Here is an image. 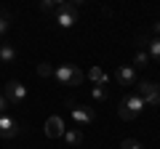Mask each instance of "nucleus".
Listing matches in <instances>:
<instances>
[{
	"instance_id": "7",
	"label": "nucleus",
	"mask_w": 160,
	"mask_h": 149,
	"mask_svg": "<svg viewBox=\"0 0 160 149\" xmlns=\"http://www.w3.org/2000/svg\"><path fill=\"white\" fill-rule=\"evenodd\" d=\"M64 131H67V128H64V120L59 115H53V117H48V120H46V136L48 138H62Z\"/></svg>"
},
{
	"instance_id": "1",
	"label": "nucleus",
	"mask_w": 160,
	"mask_h": 149,
	"mask_svg": "<svg viewBox=\"0 0 160 149\" xmlns=\"http://www.w3.org/2000/svg\"><path fill=\"white\" fill-rule=\"evenodd\" d=\"M53 77H56L59 85H80L86 74H83L80 67H75V64H59L53 69Z\"/></svg>"
},
{
	"instance_id": "16",
	"label": "nucleus",
	"mask_w": 160,
	"mask_h": 149,
	"mask_svg": "<svg viewBox=\"0 0 160 149\" xmlns=\"http://www.w3.org/2000/svg\"><path fill=\"white\" fill-rule=\"evenodd\" d=\"M56 8H59V3H53V0H43L40 3V11L43 13H56Z\"/></svg>"
},
{
	"instance_id": "2",
	"label": "nucleus",
	"mask_w": 160,
	"mask_h": 149,
	"mask_svg": "<svg viewBox=\"0 0 160 149\" xmlns=\"http://www.w3.org/2000/svg\"><path fill=\"white\" fill-rule=\"evenodd\" d=\"M78 8H80V3L78 0H69V3H59V8H56V24L59 27H72L75 22H78Z\"/></svg>"
},
{
	"instance_id": "3",
	"label": "nucleus",
	"mask_w": 160,
	"mask_h": 149,
	"mask_svg": "<svg viewBox=\"0 0 160 149\" xmlns=\"http://www.w3.org/2000/svg\"><path fill=\"white\" fill-rule=\"evenodd\" d=\"M136 96L144 101V107H158L160 104V85L149 83V80H142L136 85Z\"/></svg>"
},
{
	"instance_id": "17",
	"label": "nucleus",
	"mask_w": 160,
	"mask_h": 149,
	"mask_svg": "<svg viewBox=\"0 0 160 149\" xmlns=\"http://www.w3.org/2000/svg\"><path fill=\"white\" fill-rule=\"evenodd\" d=\"M6 32H8V13L0 11V40L6 37Z\"/></svg>"
},
{
	"instance_id": "22",
	"label": "nucleus",
	"mask_w": 160,
	"mask_h": 149,
	"mask_svg": "<svg viewBox=\"0 0 160 149\" xmlns=\"http://www.w3.org/2000/svg\"><path fill=\"white\" fill-rule=\"evenodd\" d=\"M152 29H155V37H160V22H155V27H152Z\"/></svg>"
},
{
	"instance_id": "14",
	"label": "nucleus",
	"mask_w": 160,
	"mask_h": 149,
	"mask_svg": "<svg viewBox=\"0 0 160 149\" xmlns=\"http://www.w3.org/2000/svg\"><path fill=\"white\" fill-rule=\"evenodd\" d=\"M91 96H93V101H107V85H93Z\"/></svg>"
},
{
	"instance_id": "9",
	"label": "nucleus",
	"mask_w": 160,
	"mask_h": 149,
	"mask_svg": "<svg viewBox=\"0 0 160 149\" xmlns=\"http://www.w3.org/2000/svg\"><path fill=\"white\" fill-rule=\"evenodd\" d=\"M115 77H118L120 85H133V80H136V69H133V67H120L118 72H115Z\"/></svg>"
},
{
	"instance_id": "6",
	"label": "nucleus",
	"mask_w": 160,
	"mask_h": 149,
	"mask_svg": "<svg viewBox=\"0 0 160 149\" xmlns=\"http://www.w3.org/2000/svg\"><path fill=\"white\" fill-rule=\"evenodd\" d=\"M22 133V123L11 115H0V138H16Z\"/></svg>"
},
{
	"instance_id": "12",
	"label": "nucleus",
	"mask_w": 160,
	"mask_h": 149,
	"mask_svg": "<svg viewBox=\"0 0 160 149\" xmlns=\"http://www.w3.org/2000/svg\"><path fill=\"white\" fill-rule=\"evenodd\" d=\"M88 77H91V83H93V85H107V83H109V77L104 74V69H102V67H91Z\"/></svg>"
},
{
	"instance_id": "5",
	"label": "nucleus",
	"mask_w": 160,
	"mask_h": 149,
	"mask_svg": "<svg viewBox=\"0 0 160 149\" xmlns=\"http://www.w3.org/2000/svg\"><path fill=\"white\" fill-rule=\"evenodd\" d=\"M6 101L8 104H13V107H19V104H24V99H27V85H22L19 80H11V83H6Z\"/></svg>"
},
{
	"instance_id": "21",
	"label": "nucleus",
	"mask_w": 160,
	"mask_h": 149,
	"mask_svg": "<svg viewBox=\"0 0 160 149\" xmlns=\"http://www.w3.org/2000/svg\"><path fill=\"white\" fill-rule=\"evenodd\" d=\"M6 107H8V101H6V96L0 93V115H6Z\"/></svg>"
},
{
	"instance_id": "4",
	"label": "nucleus",
	"mask_w": 160,
	"mask_h": 149,
	"mask_svg": "<svg viewBox=\"0 0 160 149\" xmlns=\"http://www.w3.org/2000/svg\"><path fill=\"white\" fill-rule=\"evenodd\" d=\"M67 107H69V112H72L75 128H83V125H88V123H91L93 117H96L91 107H78V104H75V99H67Z\"/></svg>"
},
{
	"instance_id": "8",
	"label": "nucleus",
	"mask_w": 160,
	"mask_h": 149,
	"mask_svg": "<svg viewBox=\"0 0 160 149\" xmlns=\"http://www.w3.org/2000/svg\"><path fill=\"white\" fill-rule=\"evenodd\" d=\"M120 107H123V109H128V112H131V115L136 117L139 112L144 109V101L136 96V93H133V96H126V99H123V101H120Z\"/></svg>"
},
{
	"instance_id": "19",
	"label": "nucleus",
	"mask_w": 160,
	"mask_h": 149,
	"mask_svg": "<svg viewBox=\"0 0 160 149\" xmlns=\"http://www.w3.org/2000/svg\"><path fill=\"white\" fill-rule=\"evenodd\" d=\"M120 149H142V144H139V141H133V138H126V141L120 144Z\"/></svg>"
},
{
	"instance_id": "18",
	"label": "nucleus",
	"mask_w": 160,
	"mask_h": 149,
	"mask_svg": "<svg viewBox=\"0 0 160 149\" xmlns=\"http://www.w3.org/2000/svg\"><path fill=\"white\" fill-rule=\"evenodd\" d=\"M38 74H40V77H51L53 69L48 67V64H38Z\"/></svg>"
},
{
	"instance_id": "13",
	"label": "nucleus",
	"mask_w": 160,
	"mask_h": 149,
	"mask_svg": "<svg viewBox=\"0 0 160 149\" xmlns=\"http://www.w3.org/2000/svg\"><path fill=\"white\" fill-rule=\"evenodd\" d=\"M147 48H149L147 56H149V59H155V61H160V37H152Z\"/></svg>"
},
{
	"instance_id": "20",
	"label": "nucleus",
	"mask_w": 160,
	"mask_h": 149,
	"mask_svg": "<svg viewBox=\"0 0 160 149\" xmlns=\"http://www.w3.org/2000/svg\"><path fill=\"white\" fill-rule=\"evenodd\" d=\"M149 40H152V37H147V35H139L133 46H136V48H144V46H149Z\"/></svg>"
},
{
	"instance_id": "15",
	"label": "nucleus",
	"mask_w": 160,
	"mask_h": 149,
	"mask_svg": "<svg viewBox=\"0 0 160 149\" xmlns=\"http://www.w3.org/2000/svg\"><path fill=\"white\" fill-rule=\"evenodd\" d=\"M144 67H149V56L144 51H139L136 59H133V69H144Z\"/></svg>"
},
{
	"instance_id": "11",
	"label": "nucleus",
	"mask_w": 160,
	"mask_h": 149,
	"mask_svg": "<svg viewBox=\"0 0 160 149\" xmlns=\"http://www.w3.org/2000/svg\"><path fill=\"white\" fill-rule=\"evenodd\" d=\"M16 61V48L11 43H0V64H13Z\"/></svg>"
},
{
	"instance_id": "10",
	"label": "nucleus",
	"mask_w": 160,
	"mask_h": 149,
	"mask_svg": "<svg viewBox=\"0 0 160 149\" xmlns=\"http://www.w3.org/2000/svg\"><path fill=\"white\" fill-rule=\"evenodd\" d=\"M64 141H67V147H80V144H83V131H80V128H67V131H64Z\"/></svg>"
}]
</instances>
